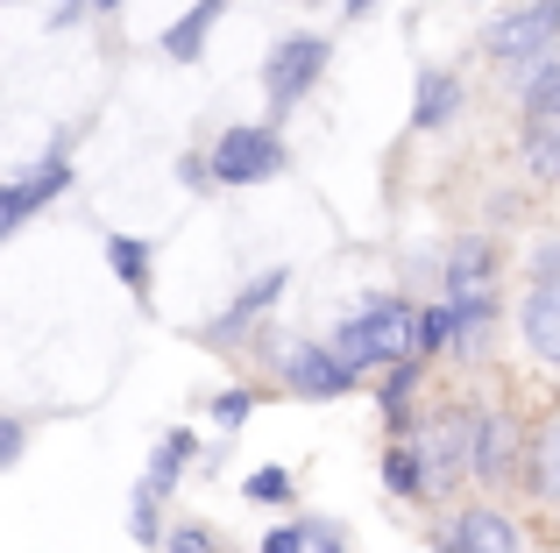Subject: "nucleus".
<instances>
[{"mask_svg": "<svg viewBox=\"0 0 560 553\" xmlns=\"http://www.w3.org/2000/svg\"><path fill=\"white\" fill-rule=\"evenodd\" d=\"M334 355L355 369V362H419V313L411 305H397V298H376L370 313H355L341 327V341H334Z\"/></svg>", "mask_w": 560, "mask_h": 553, "instance_id": "nucleus-1", "label": "nucleus"}, {"mask_svg": "<svg viewBox=\"0 0 560 553\" xmlns=\"http://www.w3.org/2000/svg\"><path fill=\"white\" fill-rule=\"evenodd\" d=\"M270 170H284V150H277L270 128H228V136L213 142V178L220 185H256V178H270Z\"/></svg>", "mask_w": 560, "mask_h": 553, "instance_id": "nucleus-2", "label": "nucleus"}, {"mask_svg": "<svg viewBox=\"0 0 560 553\" xmlns=\"http://www.w3.org/2000/svg\"><path fill=\"white\" fill-rule=\"evenodd\" d=\"M71 185V164H65V150H50L28 178H14V185H0V242H14V227L28 221V213H43L57 192Z\"/></svg>", "mask_w": 560, "mask_h": 553, "instance_id": "nucleus-3", "label": "nucleus"}, {"mask_svg": "<svg viewBox=\"0 0 560 553\" xmlns=\"http://www.w3.org/2000/svg\"><path fill=\"white\" fill-rule=\"evenodd\" d=\"M553 36H560V0H533V8L504 14V22L490 28V57H504V64H533Z\"/></svg>", "mask_w": 560, "mask_h": 553, "instance_id": "nucleus-4", "label": "nucleus"}, {"mask_svg": "<svg viewBox=\"0 0 560 553\" xmlns=\"http://www.w3.org/2000/svg\"><path fill=\"white\" fill-rule=\"evenodd\" d=\"M327 71V43L319 36H291L270 50V71H262V93H270V107H291V99L305 93V85Z\"/></svg>", "mask_w": 560, "mask_h": 553, "instance_id": "nucleus-5", "label": "nucleus"}, {"mask_svg": "<svg viewBox=\"0 0 560 553\" xmlns=\"http://www.w3.org/2000/svg\"><path fill=\"white\" fill-rule=\"evenodd\" d=\"M468 440H476V426H468V419H440V426H425V440H419V475H425V490H447L454 475H462Z\"/></svg>", "mask_w": 560, "mask_h": 553, "instance_id": "nucleus-6", "label": "nucleus"}, {"mask_svg": "<svg viewBox=\"0 0 560 553\" xmlns=\"http://www.w3.org/2000/svg\"><path fill=\"white\" fill-rule=\"evenodd\" d=\"M468 469H476L482 483H511V469H518V426H511L504 412L476 419V455H468Z\"/></svg>", "mask_w": 560, "mask_h": 553, "instance_id": "nucleus-7", "label": "nucleus"}, {"mask_svg": "<svg viewBox=\"0 0 560 553\" xmlns=\"http://www.w3.org/2000/svg\"><path fill=\"white\" fill-rule=\"evenodd\" d=\"M284 376H291V390H305V398H341L355 369H348L341 355H327V348H291Z\"/></svg>", "mask_w": 560, "mask_h": 553, "instance_id": "nucleus-8", "label": "nucleus"}, {"mask_svg": "<svg viewBox=\"0 0 560 553\" xmlns=\"http://www.w3.org/2000/svg\"><path fill=\"white\" fill-rule=\"evenodd\" d=\"M490 284H497V249L490 242H462L447 256V291L454 298H490Z\"/></svg>", "mask_w": 560, "mask_h": 553, "instance_id": "nucleus-9", "label": "nucleus"}, {"mask_svg": "<svg viewBox=\"0 0 560 553\" xmlns=\"http://www.w3.org/2000/svg\"><path fill=\"white\" fill-rule=\"evenodd\" d=\"M525 341L539 362H560V284H533L525 298Z\"/></svg>", "mask_w": 560, "mask_h": 553, "instance_id": "nucleus-10", "label": "nucleus"}, {"mask_svg": "<svg viewBox=\"0 0 560 553\" xmlns=\"http://www.w3.org/2000/svg\"><path fill=\"white\" fill-rule=\"evenodd\" d=\"M454 546H462V553H518V532H511L504 511H462Z\"/></svg>", "mask_w": 560, "mask_h": 553, "instance_id": "nucleus-11", "label": "nucleus"}, {"mask_svg": "<svg viewBox=\"0 0 560 553\" xmlns=\"http://www.w3.org/2000/svg\"><path fill=\"white\" fill-rule=\"evenodd\" d=\"M277 291H284V270L256 276V284H248L242 298H234V305H228V313H220V319H213V327H206V333H213V341H228V333H242V327H248V319H256V313H270V305H277Z\"/></svg>", "mask_w": 560, "mask_h": 553, "instance_id": "nucleus-12", "label": "nucleus"}, {"mask_svg": "<svg viewBox=\"0 0 560 553\" xmlns=\"http://www.w3.org/2000/svg\"><path fill=\"white\" fill-rule=\"evenodd\" d=\"M525 483H533V497H560V412L539 426V440H533V461H525Z\"/></svg>", "mask_w": 560, "mask_h": 553, "instance_id": "nucleus-13", "label": "nucleus"}, {"mask_svg": "<svg viewBox=\"0 0 560 553\" xmlns=\"http://www.w3.org/2000/svg\"><path fill=\"white\" fill-rule=\"evenodd\" d=\"M525 164L539 178H560V114H525Z\"/></svg>", "mask_w": 560, "mask_h": 553, "instance_id": "nucleus-14", "label": "nucleus"}, {"mask_svg": "<svg viewBox=\"0 0 560 553\" xmlns=\"http://www.w3.org/2000/svg\"><path fill=\"white\" fill-rule=\"evenodd\" d=\"M107 263H114V276H121L128 291H150V242L114 235V242H107Z\"/></svg>", "mask_w": 560, "mask_h": 553, "instance_id": "nucleus-15", "label": "nucleus"}, {"mask_svg": "<svg viewBox=\"0 0 560 553\" xmlns=\"http://www.w3.org/2000/svg\"><path fill=\"white\" fill-rule=\"evenodd\" d=\"M191 447H199V440H191V433H164V447H156V461H150V483H142V490H150V497H164V490L178 483V469L191 461Z\"/></svg>", "mask_w": 560, "mask_h": 553, "instance_id": "nucleus-16", "label": "nucleus"}, {"mask_svg": "<svg viewBox=\"0 0 560 553\" xmlns=\"http://www.w3.org/2000/svg\"><path fill=\"white\" fill-rule=\"evenodd\" d=\"M454 114V79L447 71H425L419 79V114H411V128H440Z\"/></svg>", "mask_w": 560, "mask_h": 553, "instance_id": "nucleus-17", "label": "nucleus"}, {"mask_svg": "<svg viewBox=\"0 0 560 553\" xmlns=\"http://www.w3.org/2000/svg\"><path fill=\"white\" fill-rule=\"evenodd\" d=\"M213 14H220V0H199V8H191L185 22H178V28L164 36V50H171V57H185V64H191V57H199V43H206V28H213Z\"/></svg>", "mask_w": 560, "mask_h": 553, "instance_id": "nucleus-18", "label": "nucleus"}, {"mask_svg": "<svg viewBox=\"0 0 560 553\" xmlns=\"http://www.w3.org/2000/svg\"><path fill=\"white\" fill-rule=\"evenodd\" d=\"M383 483H390L397 497H419V490H425V475H419V455H411V447L383 455Z\"/></svg>", "mask_w": 560, "mask_h": 553, "instance_id": "nucleus-19", "label": "nucleus"}, {"mask_svg": "<svg viewBox=\"0 0 560 553\" xmlns=\"http://www.w3.org/2000/svg\"><path fill=\"white\" fill-rule=\"evenodd\" d=\"M525 114H560V64H539L525 85Z\"/></svg>", "mask_w": 560, "mask_h": 553, "instance_id": "nucleus-20", "label": "nucleus"}, {"mask_svg": "<svg viewBox=\"0 0 560 553\" xmlns=\"http://www.w3.org/2000/svg\"><path fill=\"white\" fill-rule=\"evenodd\" d=\"M22 447H28V426L0 412V469H14V461H22Z\"/></svg>", "mask_w": 560, "mask_h": 553, "instance_id": "nucleus-21", "label": "nucleus"}, {"mask_svg": "<svg viewBox=\"0 0 560 553\" xmlns=\"http://www.w3.org/2000/svg\"><path fill=\"white\" fill-rule=\"evenodd\" d=\"M248 497H256V504H277V497H291V475H284V469H262V475H248Z\"/></svg>", "mask_w": 560, "mask_h": 553, "instance_id": "nucleus-22", "label": "nucleus"}, {"mask_svg": "<svg viewBox=\"0 0 560 553\" xmlns=\"http://www.w3.org/2000/svg\"><path fill=\"white\" fill-rule=\"evenodd\" d=\"M248 412H256V398H248V390H228V398L213 404V419H220V426H242Z\"/></svg>", "mask_w": 560, "mask_h": 553, "instance_id": "nucleus-23", "label": "nucleus"}, {"mask_svg": "<svg viewBox=\"0 0 560 553\" xmlns=\"http://www.w3.org/2000/svg\"><path fill=\"white\" fill-rule=\"evenodd\" d=\"M128 532H136V540H156V532H164V526H156V497H150V490H136V526H128Z\"/></svg>", "mask_w": 560, "mask_h": 553, "instance_id": "nucleus-24", "label": "nucleus"}, {"mask_svg": "<svg viewBox=\"0 0 560 553\" xmlns=\"http://www.w3.org/2000/svg\"><path fill=\"white\" fill-rule=\"evenodd\" d=\"M171 553H220V546L206 540L199 526H178V532H171Z\"/></svg>", "mask_w": 560, "mask_h": 553, "instance_id": "nucleus-25", "label": "nucleus"}, {"mask_svg": "<svg viewBox=\"0 0 560 553\" xmlns=\"http://www.w3.org/2000/svg\"><path fill=\"white\" fill-rule=\"evenodd\" d=\"M262 553H305V526H284V532H270V540H262Z\"/></svg>", "mask_w": 560, "mask_h": 553, "instance_id": "nucleus-26", "label": "nucleus"}, {"mask_svg": "<svg viewBox=\"0 0 560 553\" xmlns=\"http://www.w3.org/2000/svg\"><path fill=\"white\" fill-rule=\"evenodd\" d=\"M305 553H341V540L327 526H305Z\"/></svg>", "mask_w": 560, "mask_h": 553, "instance_id": "nucleus-27", "label": "nucleus"}, {"mask_svg": "<svg viewBox=\"0 0 560 553\" xmlns=\"http://www.w3.org/2000/svg\"><path fill=\"white\" fill-rule=\"evenodd\" d=\"M93 8H121V0H93Z\"/></svg>", "mask_w": 560, "mask_h": 553, "instance_id": "nucleus-28", "label": "nucleus"}, {"mask_svg": "<svg viewBox=\"0 0 560 553\" xmlns=\"http://www.w3.org/2000/svg\"><path fill=\"white\" fill-rule=\"evenodd\" d=\"M348 8H355V14H362V8H370V0H348Z\"/></svg>", "mask_w": 560, "mask_h": 553, "instance_id": "nucleus-29", "label": "nucleus"}, {"mask_svg": "<svg viewBox=\"0 0 560 553\" xmlns=\"http://www.w3.org/2000/svg\"><path fill=\"white\" fill-rule=\"evenodd\" d=\"M220 8H228V0H220Z\"/></svg>", "mask_w": 560, "mask_h": 553, "instance_id": "nucleus-30", "label": "nucleus"}]
</instances>
